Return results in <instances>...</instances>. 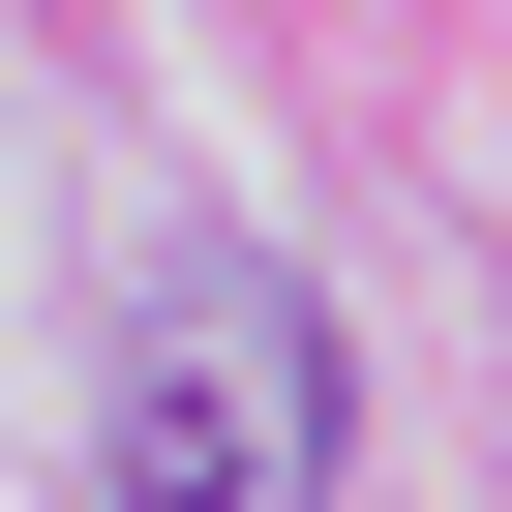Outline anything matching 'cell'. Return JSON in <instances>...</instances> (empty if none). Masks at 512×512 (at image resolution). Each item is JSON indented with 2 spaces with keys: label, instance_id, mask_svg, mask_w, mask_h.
Segmentation results:
<instances>
[{
  "label": "cell",
  "instance_id": "obj_1",
  "mask_svg": "<svg viewBox=\"0 0 512 512\" xmlns=\"http://www.w3.org/2000/svg\"><path fill=\"white\" fill-rule=\"evenodd\" d=\"M121 512H332V302L272 241H181L121 332Z\"/></svg>",
  "mask_w": 512,
  "mask_h": 512
}]
</instances>
